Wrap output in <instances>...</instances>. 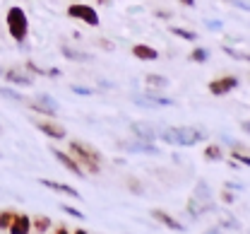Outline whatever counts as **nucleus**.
Masks as SVG:
<instances>
[{"label":"nucleus","instance_id":"37","mask_svg":"<svg viewBox=\"0 0 250 234\" xmlns=\"http://www.w3.org/2000/svg\"><path fill=\"white\" fill-rule=\"evenodd\" d=\"M241 131L250 135V121H243V123H241Z\"/></svg>","mask_w":250,"mask_h":234},{"label":"nucleus","instance_id":"10","mask_svg":"<svg viewBox=\"0 0 250 234\" xmlns=\"http://www.w3.org/2000/svg\"><path fill=\"white\" fill-rule=\"evenodd\" d=\"M34 126L43 135H48L51 140H65V138H67V133H65V128H62L61 123H53V121H34Z\"/></svg>","mask_w":250,"mask_h":234},{"label":"nucleus","instance_id":"9","mask_svg":"<svg viewBox=\"0 0 250 234\" xmlns=\"http://www.w3.org/2000/svg\"><path fill=\"white\" fill-rule=\"evenodd\" d=\"M236 87H238V77H233V75H224V77H217L209 82V92L214 97H224V94L233 92Z\"/></svg>","mask_w":250,"mask_h":234},{"label":"nucleus","instance_id":"30","mask_svg":"<svg viewBox=\"0 0 250 234\" xmlns=\"http://www.w3.org/2000/svg\"><path fill=\"white\" fill-rule=\"evenodd\" d=\"M62 210H65L67 215H72V217H77V220H84V212H80L77 208H70V205H62Z\"/></svg>","mask_w":250,"mask_h":234},{"label":"nucleus","instance_id":"35","mask_svg":"<svg viewBox=\"0 0 250 234\" xmlns=\"http://www.w3.org/2000/svg\"><path fill=\"white\" fill-rule=\"evenodd\" d=\"M226 188H229V191H243V184H233V181H231V184H226Z\"/></svg>","mask_w":250,"mask_h":234},{"label":"nucleus","instance_id":"23","mask_svg":"<svg viewBox=\"0 0 250 234\" xmlns=\"http://www.w3.org/2000/svg\"><path fill=\"white\" fill-rule=\"evenodd\" d=\"M190 61H192V63H207V61H209V51L197 46V48L190 51Z\"/></svg>","mask_w":250,"mask_h":234},{"label":"nucleus","instance_id":"38","mask_svg":"<svg viewBox=\"0 0 250 234\" xmlns=\"http://www.w3.org/2000/svg\"><path fill=\"white\" fill-rule=\"evenodd\" d=\"M53 234H70V230H67L65 225H61V227H58V230H56V232H53Z\"/></svg>","mask_w":250,"mask_h":234},{"label":"nucleus","instance_id":"1","mask_svg":"<svg viewBox=\"0 0 250 234\" xmlns=\"http://www.w3.org/2000/svg\"><path fill=\"white\" fill-rule=\"evenodd\" d=\"M159 138L164 142H171V145H181V147H192L197 142H202L207 135L200 128H192V126H173V128H161Z\"/></svg>","mask_w":250,"mask_h":234},{"label":"nucleus","instance_id":"33","mask_svg":"<svg viewBox=\"0 0 250 234\" xmlns=\"http://www.w3.org/2000/svg\"><path fill=\"white\" fill-rule=\"evenodd\" d=\"M46 75L48 77H61V70L58 68H46Z\"/></svg>","mask_w":250,"mask_h":234},{"label":"nucleus","instance_id":"12","mask_svg":"<svg viewBox=\"0 0 250 234\" xmlns=\"http://www.w3.org/2000/svg\"><path fill=\"white\" fill-rule=\"evenodd\" d=\"M192 198H197V201L202 203L205 208H207V212H212L214 210V201H212V188H209V184L207 181H200L197 186H195V196Z\"/></svg>","mask_w":250,"mask_h":234},{"label":"nucleus","instance_id":"27","mask_svg":"<svg viewBox=\"0 0 250 234\" xmlns=\"http://www.w3.org/2000/svg\"><path fill=\"white\" fill-rule=\"evenodd\" d=\"M0 97H7V99L17 101V104H22V101H24V97H22L20 92H15V90H10V87H0Z\"/></svg>","mask_w":250,"mask_h":234},{"label":"nucleus","instance_id":"21","mask_svg":"<svg viewBox=\"0 0 250 234\" xmlns=\"http://www.w3.org/2000/svg\"><path fill=\"white\" fill-rule=\"evenodd\" d=\"M168 32L173 34V36L186 39V41H197V34L192 32V29H186V27H176V24H171V27H168Z\"/></svg>","mask_w":250,"mask_h":234},{"label":"nucleus","instance_id":"17","mask_svg":"<svg viewBox=\"0 0 250 234\" xmlns=\"http://www.w3.org/2000/svg\"><path fill=\"white\" fill-rule=\"evenodd\" d=\"M7 232L10 234H29L31 232L29 215H15V220H12V225L7 227Z\"/></svg>","mask_w":250,"mask_h":234},{"label":"nucleus","instance_id":"3","mask_svg":"<svg viewBox=\"0 0 250 234\" xmlns=\"http://www.w3.org/2000/svg\"><path fill=\"white\" fill-rule=\"evenodd\" d=\"M5 22H7V32H10V36H12L20 46H24V39H27V34H29V20H27V12H24L20 5H12V7L7 10Z\"/></svg>","mask_w":250,"mask_h":234},{"label":"nucleus","instance_id":"7","mask_svg":"<svg viewBox=\"0 0 250 234\" xmlns=\"http://www.w3.org/2000/svg\"><path fill=\"white\" fill-rule=\"evenodd\" d=\"M29 106L36 111V114H41V116H56L58 114V101L53 99V97H48V94H39V97H34L29 101Z\"/></svg>","mask_w":250,"mask_h":234},{"label":"nucleus","instance_id":"11","mask_svg":"<svg viewBox=\"0 0 250 234\" xmlns=\"http://www.w3.org/2000/svg\"><path fill=\"white\" fill-rule=\"evenodd\" d=\"M53 157H56V160H58V162H61L70 174H75V176H84V174H82V167H80V164L75 162V157H72V155H67L65 150H58V147H56V150H53Z\"/></svg>","mask_w":250,"mask_h":234},{"label":"nucleus","instance_id":"25","mask_svg":"<svg viewBox=\"0 0 250 234\" xmlns=\"http://www.w3.org/2000/svg\"><path fill=\"white\" fill-rule=\"evenodd\" d=\"M224 53H226V56H231V58H236V61H246V63H250V53L236 51V48H231V46H224Z\"/></svg>","mask_w":250,"mask_h":234},{"label":"nucleus","instance_id":"19","mask_svg":"<svg viewBox=\"0 0 250 234\" xmlns=\"http://www.w3.org/2000/svg\"><path fill=\"white\" fill-rule=\"evenodd\" d=\"M145 82H147L149 90H166V87H168V77H164V75H159V72L145 75Z\"/></svg>","mask_w":250,"mask_h":234},{"label":"nucleus","instance_id":"26","mask_svg":"<svg viewBox=\"0 0 250 234\" xmlns=\"http://www.w3.org/2000/svg\"><path fill=\"white\" fill-rule=\"evenodd\" d=\"M15 210H2L0 212V230H7L10 225H12V220H15Z\"/></svg>","mask_w":250,"mask_h":234},{"label":"nucleus","instance_id":"41","mask_svg":"<svg viewBox=\"0 0 250 234\" xmlns=\"http://www.w3.org/2000/svg\"><path fill=\"white\" fill-rule=\"evenodd\" d=\"M72 234H89V232H84V230H77V232H72Z\"/></svg>","mask_w":250,"mask_h":234},{"label":"nucleus","instance_id":"36","mask_svg":"<svg viewBox=\"0 0 250 234\" xmlns=\"http://www.w3.org/2000/svg\"><path fill=\"white\" fill-rule=\"evenodd\" d=\"M207 27H209L212 32H217V29H221V22H207Z\"/></svg>","mask_w":250,"mask_h":234},{"label":"nucleus","instance_id":"39","mask_svg":"<svg viewBox=\"0 0 250 234\" xmlns=\"http://www.w3.org/2000/svg\"><path fill=\"white\" fill-rule=\"evenodd\" d=\"M181 5H186V7H195V0H178Z\"/></svg>","mask_w":250,"mask_h":234},{"label":"nucleus","instance_id":"31","mask_svg":"<svg viewBox=\"0 0 250 234\" xmlns=\"http://www.w3.org/2000/svg\"><path fill=\"white\" fill-rule=\"evenodd\" d=\"M219 198H221L224 203H233L236 201V196H233V193H229V188H226V191H221V196H219Z\"/></svg>","mask_w":250,"mask_h":234},{"label":"nucleus","instance_id":"29","mask_svg":"<svg viewBox=\"0 0 250 234\" xmlns=\"http://www.w3.org/2000/svg\"><path fill=\"white\" fill-rule=\"evenodd\" d=\"M72 92L75 94H84V97H89V94H94L92 87H82V85H72Z\"/></svg>","mask_w":250,"mask_h":234},{"label":"nucleus","instance_id":"8","mask_svg":"<svg viewBox=\"0 0 250 234\" xmlns=\"http://www.w3.org/2000/svg\"><path fill=\"white\" fill-rule=\"evenodd\" d=\"M2 77H5L10 85H17V87H31V85H34V75H31L27 68H24V70H20V68H7V70L2 72Z\"/></svg>","mask_w":250,"mask_h":234},{"label":"nucleus","instance_id":"32","mask_svg":"<svg viewBox=\"0 0 250 234\" xmlns=\"http://www.w3.org/2000/svg\"><path fill=\"white\" fill-rule=\"evenodd\" d=\"M221 227H229V230H241V225H238L236 220H224V222H221Z\"/></svg>","mask_w":250,"mask_h":234},{"label":"nucleus","instance_id":"2","mask_svg":"<svg viewBox=\"0 0 250 234\" xmlns=\"http://www.w3.org/2000/svg\"><path fill=\"white\" fill-rule=\"evenodd\" d=\"M70 155L75 157V162L80 167L87 169L89 174H99L101 171V155H99V150H94L92 145L80 142V140H72L70 142Z\"/></svg>","mask_w":250,"mask_h":234},{"label":"nucleus","instance_id":"15","mask_svg":"<svg viewBox=\"0 0 250 234\" xmlns=\"http://www.w3.org/2000/svg\"><path fill=\"white\" fill-rule=\"evenodd\" d=\"M152 217H154L156 222H161V225H166L171 232H186V227L176 220V217H171L168 212H164V210H152Z\"/></svg>","mask_w":250,"mask_h":234},{"label":"nucleus","instance_id":"44","mask_svg":"<svg viewBox=\"0 0 250 234\" xmlns=\"http://www.w3.org/2000/svg\"><path fill=\"white\" fill-rule=\"evenodd\" d=\"M229 2H236V0H229Z\"/></svg>","mask_w":250,"mask_h":234},{"label":"nucleus","instance_id":"20","mask_svg":"<svg viewBox=\"0 0 250 234\" xmlns=\"http://www.w3.org/2000/svg\"><path fill=\"white\" fill-rule=\"evenodd\" d=\"M205 160H207V162H221V160H224V150H221L219 142L205 147Z\"/></svg>","mask_w":250,"mask_h":234},{"label":"nucleus","instance_id":"40","mask_svg":"<svg viewBox=\"0 0 250 234\" xmlns=\"http://www.w3.org/2000/svg\"><path fill=\"white\" fill-rule=\"evenodd\" d=\"M205 234H219V230H217V227H212V230H207Z\"/></svg>","mask_w":250,"mask_h":234},{"label":"nucleus","instance_id":"6","mask_svg":"<svg viewBox=\"0 0 250 234\" xmlns=\"http://www.w3.org/2000/svg\"><path fill=\"white\" fill-rule=\"evenodd\" d=\"M130 131H132V138L147 140V142L159 140V133H161L159 126H152V123H147V121H135V123H130Z\"/></svg>","mask_w":250,"mask_h":234},{"label":"nucleus","instance_id":"16","mask_svg":"<svg viewBox=\"0 0 250 234\" xmlns=\"http://www.w3.org/2000/svg\"><path fill=\"white\" fill-rule=\"evenodd\" d=\"M132 56L137 61H159V51L154 46H147V44H135L132 46Z\"/></svg>","mask_w":250,"mask_h":234},{"label":"nucleus","instance_id":"43","mask_svg":"<svg viewBox=\"0 0 250 234\" xmlns=\"http://www.w3.org/2000/svg\"><path fill=\"white\" fill-rule=\"evenodd\" d=\"M2 72H5V70H2V68H0V75H2Z\"/></svg>","mask_w":250,"mask_h":234},{"label":"nucleus","instance_id":"18","mask_svg":"<svg viewBox=\"0 0 250 234\" xmlns=\"http://www.w3.org/2000/svg\"><path fill=\"white\" fill-rule=\"evenodd\" d=\"M142 97H145V99H149L154 106H176V99L164 97V94H161V90H149V87H147V92H145Z\"/></svg>","mask_w":250,"mask_h":234},{"label":"nucleus","instance_id":"4","mask_svg":"<svg viewBox=\"0 0 250 234\" xmlns=\"http://www.w3.org/2000/svg\"><path fill=\"white\" fill-rule=\"evenodd\" d=\"M67 17L80 20V22H84V24H89V27H99V24H101L99 12L94 10L92 5H84V2H72V5L67 7Z\"/></svg>","mask_w":250,"mask_h":234},{"label":"nucleus","instance_id":"28","mask_svg":"<svg viewBox=\"0 0 250 234\" xmlns=\"http://www.w3.org/2000/svg\"><path fill=\"white\" fill-rule=\"evenodd\" d=\"M231 157H233V162H241V164L250 167V157H248V155H241V152L236 150V152H231Z\"/></svg>","mask_w":250,"mask_h":234},{"label":"nucleus","instance_id":"24","mask_svg":"<svg viewBox=\"0 0 250 234\" xmlns=\"http://www.w3.org/2000/svg\"><path fill=\"white\" fill-rule=\"evenodd\" d=\"M31 227H34L36 232H48V230H51V217L41 215V217H36V220L31 222Z\"/></svg>","mask_w":250,"mask_h":234},{"label":"nucleus","instance_id":"22","mask_svg":"<svg viewBox=\"0 0 250 234\" xmlns=\"http://www.w3.org/2000/svg\"><path fill=\"white\" fill-rule=\"evenodd\" d=\"M188 212H190V217H200V215L207 212V208L197 201V198H190V201H188Z\"/></svg>","mask_w":250,"mask_h":234},{"label":"nucleus","instance_id":"5","mask_svg":"<svg viewBox=\"0 0 250 234\" xmlns=\"http://www.w3.org/2000/svg\"><path fill=\"white\" fill-rule=\"evenodd\" d=\"M118 147L125 150V152H132V155H161V150L156 147L154 142H147V140H137V138H132V140H118Z\"/></svg>","mask_w":250,"mask_h":234},{"label":"nucleus","instance_id":"34","mask_svg":"<svg viewBox=\"0 0 250 234\" xmlns=\"http://www.w3.org/2000/svg\"><path fill=\"white\" fill-rule=\"evenodd\" d=\"M99 46H101V48H106V51H113V48H116V46H113L111 41H104V39L99 41Z\"/></svg>","mask_w":250,"mask_h":234},{"label":"nucleus","instance_id":"42","mask_svg":"<svg viewBox=\"0 0 250 234\" xmlns=\"http://www.w3.org/2000/svg\"><path fill=\"white\" fill-rule=\"evenodd\" d=\"M96 2H101V5H106V2H111V0H96Z\"/></svg>","mask_w":250,"mask_h":234},{"label":"nucleus","instance_id":"13","mask_svg":"<svg viewBox=\"0 0 250 234\" xmlns=\"http://www.w3.org/2000/svg\"><path fill=\"white\" fill-rule=\"evenodd\" d=\"M61 53L67 61H72V63H89V61H92V53L80 51V48H72V46H67V44H61Z\"/></svg>","mask_w":250,"mask_h":234},{"label":"nucleus","instance_id":"14","mask_svg":"<svg viewBox=\"0 0 250 234\" xmlns=\"http://www.w3.org/2000/svg\"><path fill=\"white\" fill-rule=\"evenodd\" d=\"M39 184L41 186H46V188H53V191H58V193H65V196H70V198H82V193H77V188L75 186H67V184H58V181H51V179H39Z\"/></svg>","mask_w":250,"mask_h":234}]
</instances>
